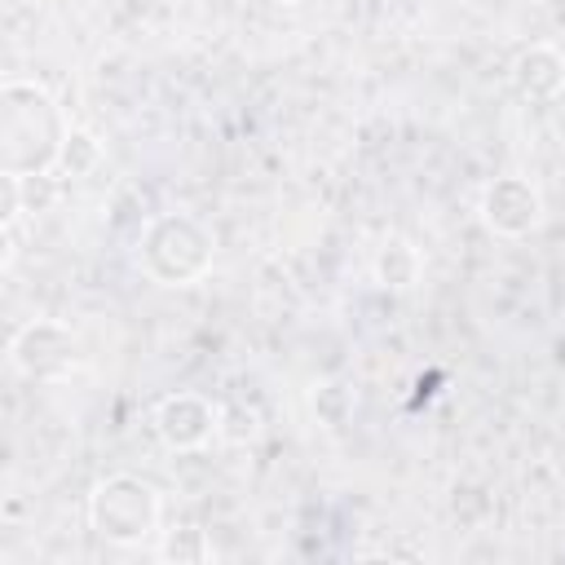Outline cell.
<instances>
[{
    "label": "cell",
    "instance_id": "obj_1",
    "mask_svg": "<svg viewBox=\"0 0 565 565\" xmlns=\"http://www.w3.org/2000/svg\"><path fill=\"white\" fill-rule=\"evenodd\" d=\"M66 132H71L66 106L40 79L0 84V172L9 177L57 172Z\"/></svg>",
    "mask_w": 565,
    "mask_h": 565
},
{
    "label": "cell",
    "instance_id": "obj_2",
    "mask_svg": "<svg viewBox=\"0 0 565 565\" xmlns=\"http://www.w3.org/2000/svg\"><path fill=\"white\" fill-rule=\"evenodd\" d=\"M212 230L190 212H150L137 234V265L159 287H190L212 269Z\"/></svg>",
    "mask_w": 565,
    "mask_h": 565
},
{
    "label": "cell",
    "instance_id": "obj_3",
    "mask_svg": "<svg viewBox=\"0 0 565 565\" xmlns=\"http://www.w3.org/2000/svg\"><path fill=\"white\" fill-rule=\"evenodd\" d=\"M84 516H88V530H93L102 543L141 547L150 534H159L163 499H159V490H154L150 481H141V477H132V472H110V477H102V481L88 490Z\"/></svg>",
    "mask_w": 565,
    "mask_h": 565
},
{
    "label": "cell",
    "instance_id": "obj_4",
    "mask_svg": "<svg viewBox=\"0 0 565 565\" xmlns=\"http://www.w3.org/2000/svg\"><path fill=\"white\" fill-rule=\"evenodd\" d=\"M84 344L57 318H31L9 340V366L31 384H62L79 371Z\"/></svg>",
    "mask_w": 565,
    "mask_h": 565
},
{
    "label": "cell",
    "instance_id": "obj_5",
    "mask_svg": "<svg viewBox=\"0 0 565 565\" xmlns=\"http://www.w3.org/2000/svg\"><path fill=\"white\" fill-rule=\"evenodd\" d=\"M477 212H481L490 234H499V238H530L543 225V194H539V185L530 177L503 172V177H494L481 190Z\"/></svg>",
    "mask_w": 565,
    "mask_h": 565
},
{
    "label": "cell",
    "instance_id": "obj_6",
    "mask_svg": "<svg viewBox=\"0 0 565 565\" xmlns=\"http://www.w3.org/2000/svg\"><path fill=\"white\" fill-rule=\"evenodd\" d=\"M150 424H154V437H159L168 450H199V446H207V441L216 437V428H221V406H212V402L199 397V393H168V397L154 406Z\"/></svg>",
    "mask_w": 565,
    "mask_h": 565
},
{
    "label": "cell",
    "instance_id": "obj_7",
    "mask_svg": "<svg viewBox=\"0 0 565 565\" xmlns=\"http://www.w3.org/2000/svg\"><path fill=\"white\" fill-rule=\"evenodd\" d=\"M512 93L530 106H547L565 93V53L556 44H525L516 57H512Z\"/></svg>",
    "mask_w": 565,
    "mask_h": 565
},
{
    "label": "cell",
    "instance_id": "obj_8",
    "mask_svg": "<svg viewBox=\"0 0 565 565\" xmlns=\"http://www.w3.org/2000/svg\"><path fill=\"white\" fill-rule=\"evenodd\" d=\"M375 282L380 287H388V291H411L415 282H419V274H424V256H419V247L411 243V238H384L380 243V252H375Z\"/></svg>",
    "mask_w": 565,
    "mask_h": 565
},
{
    "label": "cell",
    "instance_id": "obj_9",
    "mask_svg": "<svg viewBox=\"0 0 565 565\" xmlns=\"http://www.w3.org/2000/svg\"><path fill=\"white\" fill-rule=\"evenodd\" d=\"M102 159H106V150H102L97 132H88V128H75V124H71L66 146H62V159H57V172H62V177H71V181H79V177H93V172L102 168Z\"/></svg>",
    "mask_w": 565,
    "mask_h": 565
},
{
    "label": "cell",
    "instance_id": "obj_10",
    "mask_svg": "<svg viewBox=\"0 0 565 565\" xmlns=\"http://www.w3.org/2000/svg\"><path fill=\"white\" fill-rule=\"evenodd\" d=\"M207 556H212V539H207V530H199V525H172V530H163V539H159V561L199 565V561H207Z\"/></svg>",
    "mask_w": 565,
    "mask_h": 565
},
{
    "label": "cell",
    "instance_id": "obj_11",
    "mask_svg": "<svg viewBox=\"0 0 565 565\" xmlns=\"http://www.w3.org/2000/svg\"><path fill=\"white\" fill-rule=\"evenodd\" d=\"M256 433H260V415L247 402H221V428H216V437H225L234 446H247V441H256Z\"/></svg>",
    "mask_w": 565,
    "mask_h": 565
},
{
    "label": "cell",
    "instance_id": "obj_12",
    "mask_svg": "<svg viewBox=\"0 0 565 565\" xmlns=\"http://www.w3.org/2000/svg\"><path fill=\"white\" fill-rule=\"evenodd\" d=\"M309 402H313V415H318L327 428H340V424L353 415V393H349L344 384H318Z\"/></svg>",
    "mask_w": 565,
    "mask_h": 565
},
{
    "label": "cell",
    "instance_id": "obj_13",
    "mask_svg": "<svg viewBox=\"0 0 565 565\" xmlns=\"http://www.w3.org/2000/svg\"><path fill=\"white\" fill-rule=\"evenodd\" d=\"M18 190H22V212H49L62 194L57 177L53 172H35V177H18Z\"/></svg>",
    "mask_w": 565,
    "mask_h": 565
},
{
    "label": "cell",
    "instance_id": "obj_14",
    "mask_svg": "<svg viewBox=\"0 0 565 565\" xmlns=\"http://www.w3.org/2000/svg\"><path fill=\"white\" fill-rule=\"evenodd\" d=\"M269 4H300V0H269Z\"/></svg>",
    "mask_w": 565,
    "mask_h": 565
}]
</instances>
